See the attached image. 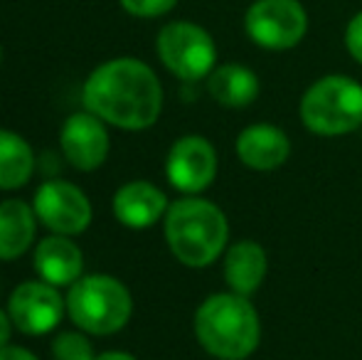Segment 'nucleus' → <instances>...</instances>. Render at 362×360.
Returning <instances> with one entry per match:
<instances>
[{
	"instance_id": "nucleus-13",
	"label": "nucleus",
	"mask_w": 362,
	"mask_h": 360,
	"mask_svg": "<svg viewBox=\"0 0 362 360\" xmlns=\"http://www.w3.org/2000/svg\"><path fill=\"white\" fill-rule=\"evenodd\" d=\"M35 269L52 286H72L84 269V255L67 235H52L35 250Z\"/></svg>"
},
{
	"instance_id": "nucleus-19",
	"label": "nucleus",
	"mask_w": 362,
	"mask_h": 360,
	"mask_svg": "<svg viewBox=\"0 0 362 360\" xmlns=\"http://www.w3.org/2000/svg\"><path fill=\"white\" fill-rule=\"evenodd\" d=\"M52 358L54 360H94L96 353L84 333L64 331L52 341Z\"/></svg>"
},
{
	"instance_id": "nucleus-1",
	"label": "nucleus",
	"mask_w": 362,
	"mask_h": 360,
	"mask_svg": "<svg viewBox=\"0 0 362 360\" xmlns=\"http://www.w3.org/2000/svg\"><path fill=\"white\" fill-rule=\"evenodd\" d=\"M86 111L104 124L141 131L156 124L163 106V89L153 69L141 59L119 57L89 74L81 91Z\"/></svg>"
},
{
	"instance_id": "nucleus-15",
	"label": "nucleus",
	"mask_w": 362,
	"mask_h": 360,
	"mask_svg": "<svg viewBox=\"0 0 362 360\" xmlns=\"http://www.w3.org/2000/svg\"><path fill=\"white\" fill-rule=\"evenodd\" d=\"M35 210L23 200L0 202V260H18L35 240Z\"/></svg>"
},
{
	"instance_id": "nucleus-3",
	"label": "nucleus",
	"mask_w": 362,
	"mask_h": 360,
	"mask_svg": "<svg viewBox=\"0 0 362 360\" xmlns=\"http://www.w3.org/2000/svg\"><path fill=\"white\" fill-rule=\"evenodd\" d=\"M165 237L173 255L187 267H207L227 242V220L207 200H180L165 215Z\"/></svg>"
},
{
	"instance_id": "nucleus-18",
	"label": "nucleus",
	"mask_w": 362,
	"mask_h": 360,
	"mask_svg": "<svg viewBox=\"0 0 362 360\" xmlns=\"http://www.w3.org/2000/svg\"><path fill=\"white\" fill-rule=\"evenodd\" d=\"M35 173V153L23 136L0 129V190L23 187Z\"/></svg>"
},
{
	"instance_id": "nucleus-16",
	"label": "nucleus",
	"mask_w": 362,
	"mask_h": 360,
	"mask_svg": "<svg viewBox=\"0 0 362 360\" xmlns=\"http://www.w3.org/2000/svg\"><path fill=\"white\" fill-rule=\"evenodd\" d=\"M264 272H267V255L254 242L234 245L229 250L227 260H224V277L239 296H249V294L257 291L264 279Z\"/></svg>"
},
{
	"instance_id": "nucleus-22",
	"label": "nucleus",
	"mask_w": 362,
	"mask_h": 360,
	"mask_svg": "<svg viewBox=\"0 0 362 360\" xmlns=\"http://www.w3.org/2000/svg\"><path fill=\"white\" fill-rule=\"evenodd\" d=\"M0 360H40L37 356H33L30 351L18 346H3L0 348Z\"/></svg>"
},
{
	"instance_id": "nucleus-25",
	"label": "nucleus",
	"mask_w": 362,
	"mask_h": 360,
	"mask_svg": "<svg viewBox=\"0 0 362 360\" xmlns=\"http://www.w3.org/2000/svg\"><path fill=\"white\" fill-rule=\"evenodd\" d=\"M0 57H3V52H0Z\"/></svg>"
},
{
	"instance_id": "nucleus-14",
	"label": "nucleus",
	"mask_w": 362,
	"mask_h": 360,
	"mask_svg": "<svg viewBox=\"0 0 362 360\" xmlns=\"http://www.w3.org/2000/svg\"><path fill=\"white\" fill-rule=\"evenodd\" d=\"M237 153L249 168L272 170L288 156V139L272 124H257L242 131L237 139Z\"/></svg>"
},
{
	"instance_id": "nucleus-20",
	"label": "nucleus",
	"mask_w": 362,
	"mask_h": 360,
	"mask_svg": "<svg viewBox=\"0 0 362 360\" xmlns=\"http://www.w3.org/2000/svg\"><path fill=\"white\" fill-rule=\"evenodd\" d=\"M177 0H121L126 13L136 15V18H158L165 15L168 10L175 8Z\"/></svg>"
},
{
	"instance_id": "nucleus-9",
	"label": "nucleus",
	"mask_w": 362,
	"mask_h": 360,
	"mask_svg": "<svg viewBox=\"0 0 362 360\" xmlns=\"http://www.w3.org/2000/svg\"><path fill=\"white\" fill-rule=\"evenodd\" d=\"M67 301L59 296L57 286L47 281H25L10 294L8 313L13 326L25 336H45L54 331L64 316Z\"/></svg>"
},
{
	"instance_id": "nucleus-10",
	"label": "nucleus",
	"mask_w": 362,
	"mask_h": 360,
	"mask_svg": "<svg viewBox=\"0 0 362 360\" xmlns=\"http://www.w3.org/2000/svg\"><path fill=\"white\" fill-rule=\"evenodd\" d=\"M59 146L67 163L76 170H96L109 156V131L99 116L79 111L64 121Z\"/></svg>"
},
{
	"instance_id": "nucleus-2",
	"label": "nucleus",
	"mask_w": 362,
	"mask_h": 360,
	"mask_svg": "<svg viewBox=\"0 0 362 360\" xmlns=\"http://www.w3.org/2000/svg\"><path fill=\"white\" fill-rule=\"evenodd\" d=\"M197 341L224 360H242L259 343V318L252 303L239 294H215L195 316Z\"/></svg>"
},
{
	"instance_id": "nucleus-6",
	"label": "nucleus",
	"mask_w": 362,
	"mask_h": 360,
	"mask_svg": "<svg viewBox=\"0 0 362 360\" xmlns=\"http://www.w3.org/2000/svg\"><path fill=\"white\" fill-rule=\"evenodd\" d=\"M158 57L175 77L197 82L215 67L217 50L210 33L192 23H170L158 35Z\"/></svg>"
},
{
	"instance_id": "nucleus-24",
	"label": "nucleus",
	"mask_w": 362,
	"mask_h": 360,
	"mask_svg": "<svg viewBox=\"0 0 362 360\" xmlns=\"http://www.w3.org/2000/svg\"><path fill=\"white\" fill-rule=\"evenodd\" d=\"M94 360H136V358L129 356V353H121V351H109V353H101V356H96Z\"/></svg>"
},
{
	"instance_id": "nucleus-8",
	"label": "nucleus",
	"mask_w": 362,
	"mask_h": 360,
	"mask_svg": "<svg viewBox=\"0 0 362 360\" xmlns=\"http://www.w3.org/2000/svg\"><path fill=\"white\" fill-rule=\"evenodd\" d=\"M33 210L54 235H79L91 222V202L67 180H47L35 192Z\"/></svg>"
},
{
	"instance_id": "nucleus-4",
	"label": "nucleus",
	"mask_w": 362,
	"mask_h": 360,
	"mask_svg": "<svg viewBox=\"0 0 362 360\" xmlns=\"http://www.w3.org/2000/svg\"><path fill=\"white\" fill-rule=\"evenodd\" d=\"M69 318L86 333L109 336L129 323L134 301L119 279L109 274H89L79 277L67 294Z\"/></svg>"
},
{
	"instance_id": "nucleus-21",
	"label": "nucleus",
	"mask_w": 362,
	"mask_h": 360,
	"mask_svg": "<svg viewBox=\"0 0 362 360\" xmlns=\"http://www.w3.org/2000/svg\"><path fill=\"white\" fill-rule=\"evenodd\" d=\"M345 42H348L350 54L362 64V13H358L350 20L348 33H345Z\"/></svg>"
},
{
	"instance_id": "nucleus-7",
	"label": "nucleus",
	"mask_w": 362,
	"mask_h": 360,
	"mask_svg": "<svg viewBox=\"0 0 362 360\" xmlns=\"http://www.w3.org/2000/svg\"><path fill=\"white\" fill-rule=\"evenodd\" d=\"M247 35L267 50H288L298 45L308 18L298 0H257L244 18Z\"/></svg>"
},
{
	"instance_id": "nucleus-11",
	"label": "nucleus",
	"mask_w": 362,
	"mask_h": 360,
	"mask_svg": "<svg viewBox=\"0 0 362 360\" xmlns=\"http://www.w3.org/2000/svg\"><path fill=\"white\" fill-rule=\"evenodd\" d=\"M168 180L182 192H200L215 180L217 156L210 141L200 136H185L168 153Z\"/></svg>"
},
{
	"instance_id": "nucleus-12",
	"label": "nucleus",
	"mask_w": 362,
	"mask_h": 360,
	"mask_svg": "<svg viewBox=\"0 0 362 360\" xmlns=\"http://www.w3.org/2000/svg\"><path fill=\"white\" fill-rule=\"evenodd\" d=\"M168 200L163 190H158L153 182L134 180L126 182L116 190L114 195V215L121 225L131 227V230H146L153 222L160 220L165 212Z\"/></svg>"
},
{
	"instance_id": "nucleus-17",
	"label": "nucleus",
	"mask_w": 362,
	"mask_h": 360,
	"mask_svg": "<svg viewBox=\"0 0 362 360\" xmlns=\"http://www.w3.org/2000/svg\"><path fill=\"white\" fill-rule=\"evenodd\" d=\"M207 89L222 106L239 109V106H247L257 99L259 79L252 69L242 67V64H222L210 74Z\"/></svg>"
},
{
	"instance_id": "nucleus-5",
	"label": "nucleus",
	"mask_w": 362,
	"mask_h": 360,
	"mask_svg": "<svg viewBox=\"0 0 362 360\" xmlns=\"http://www.w3.org/2000/svg\"><path fill=\"white\" fill-rule=\"evenodd\" d=\"M300 116L315 134H348L362 124V87L348 77L320 79L305 91Z\"/></svg>"
},
{
	"instance_id": "nucleus-23",
	"label": "nucleus",
	"mask_w": 362,
	"mask_h": 360,
	"mask_svg": "<svg viewBox=\"0 0 362 360\" xmlns=\"http://www.w3.org/2000/svg\"><path fill=\"white\" fill-rule=\"evenodd\" d=\"M10 336H13V318H10L8 311H3V308H0V348L8 346Z\"/></svg>"
}]
</instances>
